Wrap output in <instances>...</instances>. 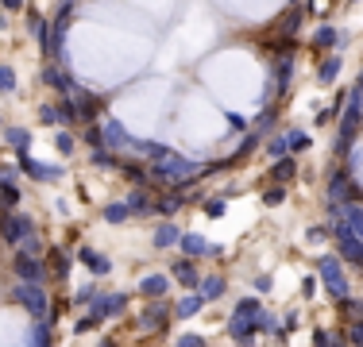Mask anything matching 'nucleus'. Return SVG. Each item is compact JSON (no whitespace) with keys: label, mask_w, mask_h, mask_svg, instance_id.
<instances>
[{"label":"nucleus","mask_w":363,"mask_h":347,"mask_svg":"<svg viewBox=\"0 0 363 347\" xmlns=\"http://www.w3.org/2000/svg\"><path fill=\"white\" fill-rule=\"evenodd\" d=\"M128 309V293H120V290H105L97 297V305H89L77 317V324H74V336H85V332H97L105 320H112V317H120V312Z\"/></svg>","instance_id":"nucleus-1"},{"label":"nucleus","mask_w":363,"mask_h":347,"mask_svg":"<svg viewBox=\"0 0 363 347\" xmlns=\"http://www.w3.org/2000/svg\"><path fill=\"white\" fill-rule=\"evenodd\" d=\"M317 278H321L325 293H328L333 301L352 297V282H348V274H344V263H340L336 255H321V258H317Z\"/></svg>","instance_id":"nucleus-2"},{"label":"nucleus","mask_w":363,"mask_h":347,"mask_svg":"<svg viewBox=\"0 0 363 347\" xmlns=\"http://www.w3.org/2000/svg\"><path fill=\"white\" fill-rule=\"evenodd\" d=\"M12 301H16V305H23V309H28V317H31V320H47L50 297H47V290H43V285L16 282V285H12Z\"/></svg>","instance_id":"nucleus-3"},{"label":"nucleus","mask_w":363,"mask_h":347,"mask_svg":"<svg viewBox=\"0 0 363 347\" xmlns=\"http://www.w3.org/2000/svg\"><path fill=\"white\" fill-rule=\"evenodd\" d=\"M12 271H16V278L20 282H28V285H47V263L43 258H35V255H28V251H20L16 247V258H12Z\"/></svg>","instance_id":"nucleus-4"},{"label":"nucleus","mask_w":363,"mask_h":347,"mask_svg":"<svg viewBox=\"0 0 363 347\" xmlns=\"http://www.w3.org/2000/svg\"><path fill=\"white\" fill-rule=\"evenodd\" d=\"M28 236H35V220L23 212H8L4 220H0V239L8 243V247H20Z\"/></svg>","instance_id":"nucleus-5"},{"label":"nucleus","mask_w":363,"mask_h":347,"mask_svg":"<svg viewBox=\"0 0 363 347\" xmlns=\"http://www.w3.org/2000/svg\"><path fill=\"white\" fill-rule=\"evenodd\" d=\"M20 174H28L31 181H43V186H50V181H62L66 178V166H55V162H39V159H31V151L28 154H20Z\"/></svg>","instance_id":"nucleus-6"},{"label":"nucleus","mask_w":363,"mask_h":347,"mask_svg":"<svg viewBox=\"0 0 363 347\" xmlns=\"http://www.w3.org/2000/svg\"><path fill=\"white\" fill-rule=\"evenodd\" d=\"M70 101H74V112H77V124H93V120L105 112V101H101L97 93L82 89V85H77V89L70 93Z\"/></svg>","instance_id":"nucleus-7"},{"label":"nucleus","mask_w":363,"mask_h":347,"mask_svg":"<svg viewBox=\"0 0 363 347\" xmlns=\"http://www.w3.org/2000/svg\"><path fill=\"white\" fill-rule=\"evenodd\" d=\"M170 317H174V305H170L167 297H162V301H147V309L140 312V328H143V332H162V328L170 324Z\"/></svg>","instance_id":"nucleus-8"},{"label":"nucleus","mask_w":363,"mask_h":347,"mask_svg":"<svg viewBox=\"0 0 363 347\" xmlns=\"http://www.w3.org/2000/svg\"><path fill=\"white\" fill-rule=\"evenodd\" d=\"M43 263H47V274L55 278V282H66L77 258H74L66 247H55V243H50V247H47V255H43Z\"/></svg>","instance_id":"nucleus-9"},{"label":"nucleus","mask_w":363,"mask_h":347,"mask_svg":"<svg viewBox=\"0 0 363 347\" xmlns=\"http://www.w3.org/2000/svg\"><path fill=\"white\" fill-rule=\"evenodd\" d=\"M101 132H105V147H108V151H112V154H120V151H128V147H132V143H135V135H132V132H128V127H124V124H120V120H116V116H108V120H105V124H101Z\"/></svg>","instance_id":"nucleus-10"},{"label":"nucleus","mask_w":363,"mask_h":347,"mask_svg":"<svg viewBox=\"0 0 363 347\" xmlns=\"http://www.w3.org/2000/svg\"><path fill=\"white\" fill-rule=\"evenodd\" d=\"M74 258H77V263H82L93 278H108V274H112V258H108V255H101L97 247H89V243H85V247H77V255H74Z\"/></svg>","instance_id":"nucleus-11"},{"label":"nucleus","mask_w":363,"mask_h":347,"mask_svg":"<svg viewBox=\"0 0 363 347\" xmlns=\"http://www.w3.org/2000/svg\"><path fill=\"white\" fill-rule=\"evenodd\" d=\"M170 282H178L186 293H194L197 282H201V271H197L194 258H174V263H170Z\"/></svg>","instance_id":"nucleus-12"},{"label":"nucleus","mask_w":363,"mask_h":347,"mask_svg":"<svg viewBox=\"0 0 363 347\" xmlns=\"http://www.w3.org/2000/svg\"><path fill=\"white\" fill-rule=\"evenodd\" d=\"M170 285H174L170 274H143L135 290H140V297H147V301H162L170 293Z\"/></svg>","instance_id":"nucleus-13"},{"label":"nucleus","mask_w":363,"mask_h":347,"mask_svg":"<svg viewBox=\"0 0 363 347\" xmlns=\"http://www.w3.org/2000/svg\"><path fill=\"white\" fill-rule=\"evenodd\" d=\"M194 293L205 301V305H209V301H220L224 293H228V278L224 274H201V282H197Z\"/></svg>","instance_id":"nucleus-14"},{"label":"nucleus","mask_w":363,"mask_h":347,"mask_svg":"<svg viewBox=\"0 0 363 347\" xmlns=\"http://www.w3.org/2000/svg\"><path fill=\"white\" fill-rule=\"evenodd\" d=\"M43 81H47L50 89H58V97H70V93L77 89V81L70 77V69H66V66H47V69H43Z\"/></svg>","instance_id":"nucleus-15"},{"label":"nucleus","mask_w":363,"mask_h":347,"mask_svg":"<svg viewBox=\"0 0 363 347\" xmlns=\"http://www.w3.org/2000/svg\"><path fill=\"white\" fill-rule=\"evenodd\" d=\"M209 247H213V243L205 239V236H197V232H182V239H178L182 258H194V263H197V258L209 255Z\"/></svg>","instance_id":"nucleus-16"},{"label":"nucleus","mask_w":363,"mask_h":347,"mask_svg":"<svg viewBox=\"0 0 363 347\" xmlns=\"http://www.w3.org/2000/svg\"><path fill=\"white\" fill-rule=\"evenodd\" d=\"M313 50H336V55H340L344 50V31L340 28H333V23H325V28H317L313 31Z\"/></svg>","instance_id":"nucleus-17"},{"label":"nucleus","mask_w":363,"mask_h":347,"mask_svg":"<svg viewBox=\"0 0 363 347\" xmlns=\"http://www.w3.org/2000/svg\"><path fill=\"white\" fill-rule=\"evenodd\" d=\"M294 66H298V58L294 55H274V97H282L294 77Z\"/></svg>","instance_id":"nucleus-18"},{"label":"nucleus","mask_w":363,"mask_h":347,"mask_svg":"<svg viewBox=\"0 0 363 347\" xmlns=\"http://www.w3.org/2000/svg\"><path fill=\"white\" fill-rule=\"evenodd\" d=\"M178 239H182V228L174 220H162L159 228H155V236H151V247L155 251H170V247H178Z\"/></svg>","instance_id":"nucleus-19"},{"label":"nucleus","mask_w":363,"mask_h":347,"mask_svg":"<svg viewBox=\"0 0 363 347\" xmlns=\"http://www.w3.org/2000/svg\"><path fill=\"white\" fill-rule=\"evenodd\" d=\"M333 305H336V320H340L344 328H352L363 320V301L359 297H340V301H333Z\"/></svg>","instance_id":"nucleus-20"},{"label":"nucleus","mask_w":363,"mask_h":347,"mask_svg":"<svg viewBox=\"0 0 363 347\" xmlns=\"http://www.w3.org/2000/svg\"><path fill=\"white\" fill-rule=\"evenodd\" d=\"M294 178H298V159H294V154H286V159H274L271 186H290Z\"/></svg>","instance_id":"nucleus-21"},{"label":"nucleus","mask_w":363,"mask_h":347,"mask_svg":"<svg viewBox=\"0 0 363 347\" xmlns=\"http://www.w3.org/2000/svg\"><path fill=\"white\" fill-rule=\"evenodd\" d=\"M124 205L132 208V216H151L155 212V193L151 189H132V193L124 197Z\"/></svg>","instance_id":"nucleus-22"},{"label":"nucleus","mask_w":363,"mask_h":347,"mask_svg":"<svg viewBox=\"0 0 363 347\" xmlns=\"http://www.w3.org/2000/svg\"><path fill=\"white\" fill-rule=\"evenodd\" d=\"M28 347H55V332L47 320H31L28 324Z\"/></svg>","instance_id":"nucleus-23"},{"label":"nucleus","mask_w":363,"mask_h":347,"mask_svg":"<svg viewBox=\"0 0 363 347\" xmlns=\"http://www.w3.org/2000/svg\"><path fill=\"white\" fill-rule=\"evenodd\" d=\"M201 309H205V301L197 297V293H182V297L174 301V317H178V320H189V317H197Z\"/></svg>","instance_id":"nucleus-24"},{"label":"nucleus","mask_w":363,"mask_h":347,"mask_svg":"<svg viewBox=\"0 0 363 347\" xmlns=\"http://www.w3.org/2000/svg\"><path fill=\"white\" fill-rule=\"evenodd\" d=\"M101 293H105V290H101L97 282H89V285H77V293H74V297H70V305L85 312V309H89V305H97V297H101Z\"/></svg>","instance_id":"nucleus-25"},{"label":"nucleus","mask_w":363,"mask_h":347,"mask_svg":"<svg viewBox=\"0 0 363 347\" xmlns=\"http://www.w3.org/2000/svg\"><path fill=\"white\" fill-rule=\"evenodd\" d=\"M4 143L12 147L16 154H28L31 151V132L28 127H4Z\"/></svg>","instance_id":"nucleus-26"},{"label":"nucleus","mask_w":363,"mask_h":347,"mask_svg":"<svg viewBox=\"0 0 363 347\" xmlns=\"http://www.w3.org/2000/svg\"><path fill=\"white\" fill-rule=\"evenodd\" d=\"M340 69H344L340 55H328L325 62H321V69H317V81H321V85H336V77H340Z\"/></svg>","instance_id":"nucleus-27"},{"label":"nucleus","mask_w":363,"mask_h":347,"mask_svg":"<svg viewBox=\"0 0 363 347\" xmlns=\"http://www.w3.org/2000/svg\"><path fill=\"white\" fill-rule=\"evenodd\" d=\"M101 216H105V224H112V228H116V224L132 220V208H128L124 201H112V205H105V208H101Z\"/></svg>","instance_id":"nucleus-28"},{"label":"nucleus","mask_w":363,"mask_h":347,"mask_svg":"<svg viewBox=\"0 0 363 347\" xmlns=\"http://www.w3.org/2000/svg\"><path fill=\"white\" fill-rule=\"evenodd\" d=\"M189 197H182V193H167V197H155V212L159 216H174L182 205H186Z\"/></svg>","instance_id":"nucleus-29"},{"label":"nucleus","mask_w":363,"mask_h":347,"mask_svg":"<svg viewBox=\"0 0 363 347\" xmlns=\"http://www.w3.org/2000/svg\"><path fill=\"white\" fill-rule=\"evenodd\" d=\"M20 186H16V181H4V186H0V205L8 208V212H16V208H20Z\"/></svg>","instance_id":"nucleus-30"},{"label":"nucleus","mask_w":363,"mask_h":347,"mask_svg":"<svg viewBox=\"0 0 363 347\" xmlns=\"http://www.w3.org/2000/svg\"><path fill=\"white\" fill-rule=\"evenodd\" d=\"M267 154H271V159H286V154H290V132L267 139Z\"/></svg>","instance_id":"nucleus-31"},{"label":"nucleus","mask_w":363,"mask_h":347,"mask_svg":"<svg viewBox=\"0 0 363 347\" xmlns=\"http://www.w3.org/2000/svg\"><path fill=\"white\" fill-rule=\"evenodd\" d=\"M259 336H267V340H271V336H282V320L263 309V317H259Z\"/></svg>","instance_id":"nucleus-32"},{"label":"nucleus","mask_w":363,"mask_h":347,"mask_svg":"<svg viewBox=\"0 0 363 347\" xmlns=\"http://www.w3.org/2000/svg\"><path fill=\"white\" fill-rule=\"evenodd\" d=\"M309 147H313V135H309V132H301V127H290V154L309 151Z\"/></svg>","instance_id":"nucleus-33"},{"label":"nucleus","mask_w":363,"mask_h":347,"mask_svg":"<svg viewBox=\"0 0 363 347\" xmlns=\"http://www.w3.org/2000/svg\"><path fill=\"white\" fill-rule=\"evenodd\" d=\"M74 135H70V127H58V132H55V151L58 154H74Z\"/></svg>","instance_id":"nucleus-34"},{"label":"nucleus","mask_w":363,"mask_h":347,"mask_svg":"<svg viewBox=\"0 0 363 347\" xmlns=\"http://www.w3.org/2000/svg\"><path fill=\"white\" fill-rule=\"evenodd\" d=\"M85 147H89V151H97V147H105V132H101L97 124H85Z\"/></svg>","instance_id":"nucleus-35"},{"label":"nucleus","mask_w":363,"mask_h":347,"mask_svg":"<svg viewBox=\"0 0 363 347\" xmlns=\"http://www.w3.org/2000/svg\"><path fill=\"white\" fill-rule=\"evenodd\" d=\"M282 201H286V186H271V189L263 193V205H267V208H279Z\"/></svg>","instance_id":"nucleus-36"},{"label":"nucleus","mask_w":363,"mask_h":347,"mask_svg":"<svg viewBox=\"0 0 363 347\" xmlns=\"http://www.w3.org/2000/svg\"><path fill=\"white\" fill-rule=\"evenodd\" d=\"M201 208H205V216H213V220H217V216L228 212V201H224V197H209V201H205Z\"/></svg>","instance_id":"nucleus-37"},{"label":"nucleus","mask_w":363,"mask_h":347,"mask_svg":"<svg viewBox=\"0 0 363 347\" xmlns=\"http://www.w3.org/2000/svg\"><path fill=\"white\" fill-rule=\"evenodd\" d=\"M0 93H16V69L12 66H0Z\"/></svg>","instance_id":"nucleus-38"},{"label":"nucleus","mask_w":363,"mask_h":347,"mask_svg":"<svg viewBox=\"0 0 363 347\" xmlns=\"http://www.w3.org/2000/svg\"><path fill=\"white\" fill-rule=\"evenodd\" d=\"M39 124L58 127V104H43V108H39Z\"/></svg>","instance_id":"nucleus-39"},{"label":"nucleus","mask_w":363,"mask_h":347,"mask_svg":"<svg viewBox=\"0 0 363 347\" xmlns=\"http://www.w3.org/2000/svg\"><path fill=\"white\" fill-rule=\"evenodd\" d=\"M174 347H209V343H205V336H197V332H182Z\"/></svg>","instance_id":"nucleus-40"},{"label":"nucleus","mask_w":363,"mask_h":347,"mask_svg":"<svg viewBox=\"0 0 363 347\" xmlns=\"http://www.w3.org/2000/svg\"><path fill=\"white\" fill-rule=\"evenodd\" d=\"M325 239H333L328 236V224H317V228L306 232V243H325Z\"/></svg>","instance_id":"nucleus-41"},{"label":"nucleus","mask_w":363,"mask_h":347,"mask_svg":"<svg viewBox=\"0 0 363 347\" xmlns=\"http://www.w3.org/2000/svg\"><path fill=\"white\" fill-rule=\"evenodd\" d=\"M301 328V312L294 309V312H286V317H282V332H298Z\"/></svg>","instance_id":"nucleus-42"},{"label":"nucleus","mask_w":363,"mask_h":347,"mask_svg":"<svg viewBox=\"0 0 363 347\" xmlns=\"http://www.w3.org/2000/svg\"><path fill=\"white\" fill-rule=\"evenodd\" d=\"M16 174H20L16 162H0V186H4V181H16Z\"/></svg>","instance_id":"nucleus-43"},{"label":"nucleus","mask_w":363,"mask_h":347,"mask_svg":"<svg viewBox=\"0 0 363 347\" xmlns=\"http://www.w3.org/2000/svg\"><path fill=\"white\" fill-rule=\"evenodd\" d=\"M301 297H317V278H306V282H301Z\"/></svg>","instance_id":"nucleus-44"},{"label":"nucleus","mask_w":363,"mask_h":347,"mask_svg":"<svg viewBox=\"0 0 363 347\" xmlns=\"http://www.w3.org/2000/svg\"><path fill=\"white\" fill-rule=\"evenodd\" d=\"M255 290H259V293H271V274H259V278H255Z\"/></svg>","instance_id":"nucleus-45"},{"label":"nucleus","mask_w":363,"mask_h":347,"mask_svg":"<svg viewBox=\"0 0 363 347\" xmlns=\"http://www.w3.org/2000/svg\"><path fill=\"white\" fill-rule=\"evenodd\" d=\"M328 4H333V0H309V8H317V16H325Z\"/></svg>","instance_id":"nucleus-46"},{"label":"nucleus","mask_w":363,"mask_h":347,"mask_svg":"<svg viewBox=\"0 0 363 347\" xmlns=\"http://www.w3.org/2000/svg\"><path fill=\"white\" fill-rule=\"evenodd\" d=\"M228 124H232V127H247V120L240 116V112H228Z\"/></svg>","instance_id":"nucleus-47"},{"label":"nucleus","mask_w":363,"mask_h":347,"mask_svg":"<svg viewBox=\"0 0 363 347\" xmlns=\"http://www.w3.org/2000/svg\"><path fill=\"white\" fill-rule=\"evenodd\" d=\"M0 4H4L8 12H20V8H23V0H0Z\"/></svg>","instance_id":"nucleus-48"},{"label":"nucleus","mask_w":363,"mask_h":347,"mask_svg":"<svg viewBox=\"0 0 363 347\" xmlns=\"http://www.w3.org/2000/svg\"><path fill=\"white\" fill-rule=\"evenodd\" d=\"M97 347H120V343H116V336H105V340H101Z\"/></svg>","instance_id":"nucleus-49"},{"label":"nucleus","mask_w":363,"mask_h":347,"mask_svg":"<svg viewBox=\"0 0 363 347\" xmlns=\"http://www.w3.org/2000/svg\"><path fill=\"white\" fill-rule=\"evenodd\" d=\"M0 127H4V120H0Z\"/></svg>","instance_id":"nucleus-50"}]
</instances>
